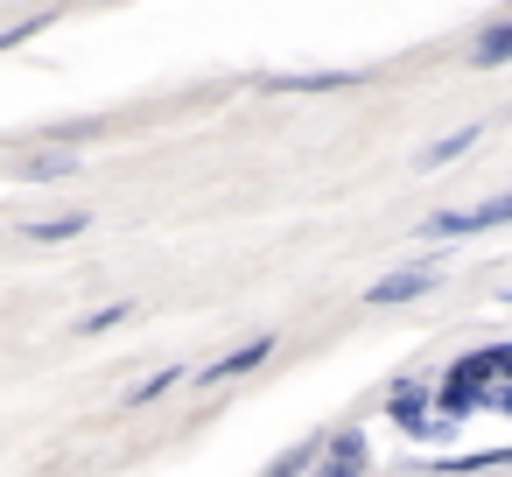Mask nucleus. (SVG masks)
Segmentation results:
<instances>
[{
	"label": "nucleus",
	"instance_id": "1",
	"mask_svg": "<svg viewBox=\"0 0 512 477\" xmlns=\"http://www.w3.org/2000/svg\"><path fill=\"white\" fill-rule=\"evenodd\" d=\"M386 414H393L407 435H421V442L449 435V421H442V407H435V386H421V379H400V386L386 393Z\"/></svg>",
	"mask_w": 512,
	"mask_h": 477
},
{
	"label": "nucleus",
	"instance_id": "2",
	"mask_svg": "<svg viewBox=\"0 0 512 477\" xmlns=\"http://www.w3.org/2000/svg\"><path fill=\"white\" fill-rule=\"evenodd\" d=\"M491 225H512V190L491 197V204H470V211H435L421 232L428 239H470V232H491Z\"/></svg>",
	"mask_w": 512,
	"mask_h": 477
},
{
	"label": "nucleus",
	"instance_id": "3",
	"mask_svg": "<svg viewBox=\"0 0 512 477\" xmlns=\"http://www.w3.org/2000/svg\"><path fill=\"white\" fill-rule=\"evenodd\" d=\"M428 288H442V260H421V267H400V274L372 281L365 302H372V309H393V302H414V295H428Z\"/></svg>",
	"mask_w": 512,
	"mask_h": 477
},
{
	"label": "nucleus",
	"instance_id": "4",
	"mask_svg": "<svg viewBox=\"0 0 512 477\" xmlns=\"http://www.w3.org/2000/svg\"><path fill=\"white\" fill-rule=\"evenodd\" d=\"M365 470H372L365 428H337V435H330V449H323V463H316V477H365Z\"/></svg>",
	"mask_w": 512,
	"mask_h": 477
},
{
	"label": "nucleus",
	"instance_id": "5",
	"mask_svg": "<svg viewBox=\"0 0 512 477\" xmlns=\"http://www.w3.org/2000/svg\"><path fill=\"white\" fill-rule=\"evenodd\" d=\"M267 351H274V337H253V344H239V351H225V358H211V365H204L197 379H204V386H218V379H246V372H253V365H260Z\"/></svg>",
	"mask_w": 512,
	"mask_h": 477
},
{
	"label": "nucleus",
	"instance_id": "6",
	"mask_svg": "<svg viewBox=\"0 0 512 477\" xmlns=\"http://www.w3.org/2000/svg\"><path fill=\"white\" fill-rule=\"evenodd\" d=\"M358 85V71H274L267 92H344Z\"/></svg>",
	"mask_w": 512,
	"mask_h": 477
},
{
	"label": "nucleus",
	"instance_id": "7",
	"mask_svg": "<svg viewBox=\"0 0 512 477\" xmlns=\"http://www.w3.org/2000/svg\"><path fill=\"white\" fill-rule=\"evenodd\" d=\"M85 225H92L85 211H64V218H29V225H22V239H29V246H64V239H78Z\"/></svg>",
	"mask_w": 512,
	"mask_h": 477
},
{
	"label": "nucleus",
	"instance_id": "8",
	"mask_svg": "<svg viewBox=\"0 0 512 477\" xmlns=\"http://www.w3.org/2000/svg\"><path fill=\"white\" fill-rule=\"evenodd\" d=\"M498 64H512V22H498L470 43V71H498Z\"/></svg>",
	"mask_w": 512,
	"mask_h": 477
},
{
	"label": "nucleus",
	"instance_id": "9",
	"mask_svg": "<svg viewBox=\"0 0 512 477\" xmlns=\"http://www.w3.org/2000/svg\"><path fill=\"white\" fill-rule=\"evenodd\" d=\"M484 141V127H456L449 141H435V148H421V169H442V162H456V155H470Z\"/></svg>",
	"mask_w": 512,
	"mask_h": 477
},
{
	"label": "nucleus",
	"instance_id": "10",
	"mask_svg": "<svg viewBox=\"0 0 512 477\" xmlns=\"http://www.w3.org/2000/svg\"><path fill=\"white\" fill-rule=\"evenodd\" d=\"M71 169H78V155H36V162H22L15 176H22V183H50V176H71Z\"/></svg>",
	"mask_w": 512,
	"mask_h": 477
},
{
	"label": "nucleus",
	"instance_id": "11",
	"mask_svg": "<svg viewBox=\"0 0 512 477\" xmlns=\"http://www.w3.org/2000/svg\"><path fill=\"white\" fill-rule=\"evenodd\" d=\"M176 379H183V372H176V365H162V372H148V379L134 386V400H155V393H169Z\"/></svg>",
	"mask_w": 512,
	"mask_h": 477
},
{
	"label": "nucleus",
	"instance_id": "12",
	"mask_svg": "<svg viewBox=\"0 0 512 477\" xmlns=\"http://www.w3.org/2000/svg\"><path fill=\"white\" fill-rule=\"evenodd\" d=\"M127 316H134V309H127V302H113V309H92L78 330H113V323H127Z\"/></svg>",
	"mask_w": 512,
	"mask_h": 477
},
{
	"label": "nucleus",
	"instance_id": "13",
	"mask_svg": "<svg viewBox=\"0 0 512 477\" xmlns=\"http://www.w3.org/2000/svg\"><path fill=\"white\" fill-rule=\"evenodd\" d=\"M491 407H498V414L512 421V379H505V386H491Z\"/></svg>",
	"mask_w": 512,
	"mask_h": 477
},
{
	"label": "nucleus",
	"instance_id": "14",
	"mask_svg": "<svg viewBox=\"0 0 512 477\" xmlns=\"http://www.w3.org/2000/svg\"><path fill=\"white\" fill-rule=\"evenodd\" d=\"M505 302H512V288H505Z\"/></svg>",
	"mask_w": 512,
	"mask_h": 477
}]
</instances>
